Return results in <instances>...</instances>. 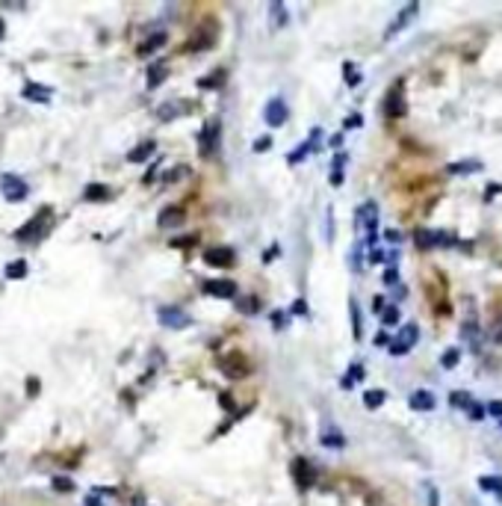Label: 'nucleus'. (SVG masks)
<instances>
[{
	"mask_svg": "<svg viewBox=\"0 0 502 506\" xmlns=\"http://www.w3.org/2000/svg\"><path fill=\"white\" fill-rule=\"evenodd\" d=\"M50 225H54V211H50V207H42V211H36V216L27 222V225L15 231V240L18 243H39V240H45Z\"/></svg>",
	"mask_w": 502,
	"mask_h": 506,
	"instance_id": "obj_1",
	"label": "nucleus"
},
{
	"mask_svg": "<svg viewBox=\"0 0 502 506\" xmlns=\"http://www.w3.org/2000/svg\"><path fill=\"white\" fill-rule=\"evenodd\" d=\"M355 225L360 231H367V240H363V246H375V237H379V204L375 202H367V204H360L358 207V214H355Z\"/></svg>",
	"mask_w": 502,
	"mask_h": 506,
	"instance_id": "obj_2",
	"label": "nucleus"
},
{
	"mask_svg": "<svg viewBox=\"0 0 502 506\" xmlns=\"http://www.w3.org/2000/svg\"><path fill=\"white\" fill-rule=\"evenodd\" d=\"M0 193H3V199L12 202V204H18L27 199V181H24L21 175H15V172H6V175H0Z\"/></svg>",
	"mask_w": 502,
	"mask_h": 506,
	"instance_id": "obj_3",
	"label": "nucleus"
},
{
	"mask_svg": "<svg viewBox=\"0 0 502 506\" xmlns=\"http://www.w3.org/2000/svg\"><path fill=\"white\" fill-rule=\"evenodd\" d=\"M413 243L420 246V249H446L455 240H452V234L446 231H434V228H417L413 231Z\"/></svg>",
	"mask_w": 502,
	"mask_h": 506,
	"instance_id": "obj_4",
	"label": "nucleus"
},
{
	"mask_svg": "<svg viewBox=\"0 0 502 506\" xmlns=\"http://www.w3.org/2000/svg\"><path fill=\"white\" fill-rule=\"evenodd\" d=\"M157 320H160V326H166V329H190V323H192V317L186 314L183 308H174V305L160 308Z\"/></svg>",
	"mask_w": 502,
	"mask_h": 506,
	"instance_id": "obj_5",
	"label": "nucleus"
},
{
	"mask_svg": "<svg viewBox=\"0 0 502 506\" xmlns=\"http://www.w3.org/2000/svg\"><path fill=\"white\" fill-rule=\"evenodd\" d=\"M219 137H222V125H219V119H210L204 131H201V137H198V145H201V154L210 157L213 151L219 148Z\"/></svg>",
	"mask_w": 502,
	"mask_h": 506,
	"instance_id": "obj_6",
	"label": "nucleus"
},
{
	"mask_svg": "<svg viewBox=\"0 0 502 506\" xmlns=\"http://www.w3.org/2000/svg\"><path fill=\"white\" fill-rule=\"evenodd\" d=\"M420 341V329L413 326V323H408V326H402V332L396 335V341L390 343V352L393 355H405V352H411L413 350V343Z\"/></svg>",
	"mask_w": 502,
	"mask_h": 506,
	"instance_id": "obj_7",
	"label": "nucleus"
},
{
	"mask_svg": "<svg viewBox=\"0 0 502 506\" xmlns=\"http://www.w3.org/2000/svg\"><path fill=\"white\" fill-rule=\"evenodd\" d=\"M384 113L390 116V119H399V116H405V83H396L390 92H387L384 98Z\"/></svg>",
	"mask_w": 502,
	"mask_h": 506,
	"instance_id": "obj_8",
	"label": "nucleus"
},
{
	"mask_svg": "<svg viewBox=\"0 0 502 506\" xmlns=\"http://www.w3.org/2000/svg\"><path fill=\"white\" fill-rule=\"evenodd\" d=\"M204 290L207 296H219V299H231V296L240 293V288H236V281L231 278H213V281H204Z\"/></svg>",
	"mask_w": 502,
	"mask_h": 506,
	"instance_id": "obj_9",
	"label": "nucleus"
},
{
	"mask_svg": "<svg viewBox=\"0 0 502 506\" xmlns=\"http://www.w3.org/2000/svg\"><path fill=\"white\" fill-rule=\"evenodd\" d=\"M287 101H281V98H272V101L266 104V110H263V119H266V125L269 128H281L284 121H287Z\"/></svg>",
	"mask_w": 502,
	"mask_h": 506,
	"instance_id": "obj_10",
	"label": "nucleus"
},
{
	"mask_svg": "<svg viewBox=\"0 0 502 506\" xmlns=\"http://www.w3.org/2000/svg\"><path fill=\"white\" fill-rule=\"evenodd\" d=\"M417 12H420V3H408V6H402V12L390 21V27H387V33H384V39H393V36L402 30V27H408V24L417 18Z\"/></svg>",
	"mask_w": 502,
	"mask_h": 506,
	"instance_id": "obj_11",
	"label": "nucleus"
},
{
	"mask_svg": "<svg viewBox=\"0 0 502 506\" xmlns=\"http://www.w3.org/2000/svg\"><path fill=\"white\" fill-rule=\"evenodd\" d=\"M234 249H228V246H216V249H207L204 252V261L210 267H231L234 264Z\"/></svg>",
	"mask_w": 502,
	"mask_h": 506,
	"instance_id": "obj_12",
	"label": "nucleus"
},
{
	"mask_svg": "<svg viewBox=\"0 0 502 506\" xmlns=\"http://www.w3.org/2000/svg\"><path fill=\"white\" fill-rule=\"evenodd\" d=\"M21 95L27 98V101H33V104H50V98H54V92L50 89H45V86H39V83H24V89H21Z\"/></svg>",
	"mask_w": 502,
	"mask_h": 506,
	"instance_id": "obj_13",
	"label": "nucleus"
},
{
	"mask_svg": "<svg viewBox=\"0 0 502 506\" xmlns=\"http://www.w3.org/2000/svg\"><path fill=\"white\" fill-rule=\"evenodd\" d=\"M408 405L413 412H432L437 405V400H434V394H429V391H413L408 397Z\"/></svg>",
	"mask_w": 502,
	"mask_h": 506,
	"instance_id": "obj_14",
	"label": "nucleus"
},
{
	"mask_svg": "<svg viewBox=\"0 0 502 506\" xmlns=\"http://www.w3.org/2000/svg\"><path fill=\"white\" fill-rule=\"evenodd\" d=\"M319 137H322V131H319V128H313V137H310L307 142H301V145L296 148V151L290 154V163H301V160H305L310 151H317V148H319Z\"/></svg>",
	"mask_w": 502,
	"mask_h": 506,
	"instance_id": "obj_15",
	"label": "nucleus"
},
{
	"mask_svg": "<svg viewBox=\"0 0 502 506\" xmlns=\"http://www.w3.org/2000/svg\"><path fill=\"white\" fill-rule=\"evenodd\" d=\"M473 172H482L479 160H458V163L446 166V175H473Z\"/></svg>",
	"mask_w": 502,
	"mask_h": 506,
	"instance_id": "obj_16",
	"label": "nucleus"
},
{
	"mask_svg": "<svg viewBox=\"0 0 502 506\" xmlns=\"http://www.w3.org/2000/svg\"><path fill=\"white\" fill-rule=\"evenodd\" d=\"M186 219V214H183V207H166V211L160 214V225L162 228H174V225H181V222Z\"/></svg>",
	"mask_w": 502,
	"mask_h": 506,
	"instance_id": "obj_17",
	"label": "nucleus"
},
{
	"mask_svg": "<svg viewBox=\"0 0 502 506\" xmlns=\"http://www.w3.org/2000/svg\"><path fill=\"white\" fill-rule=\"evenodd\" d=\"M319 441L325 444V447H343V444H346L343 433H340L337 426H325V429H322V436H319Z\"/></svg>",
	"mask_w": 502,
	"mask_h": 506,
	"instance_id": "obj_18",
	"label": "nucleus"
},
{
	"mask_svg": "<svg viewBox=\"0 0 502 506\" xmlns=\"http://www.w3.org/2000/svg\"><path fill=\"white\" fill-rule=\"evenodd\" d=\"M154 148H157V142L148 140V142H142V145H136L133 151L128 154V160H130V163H142V160H148L151 154H154Z\"/></svg>",
	"mask_w": 502,
	"mask_h": 506,
	"instance_id": "obj_19",
	"label": "nucleus"
},
{
	"mask_svg": "<svg viewBox=\"0 0 502 506\" xmlns=\"http://www.w3.org/2000/svg\"><path fill=\"white\" fill-rule=\"evenodd\" d=\"M83 199L86 202H107L109 199V187H104V184H89V187L83 190Z\"/></svg>",
	"mask_w": 502,
	"mask_h": 506,
	"instance_id": "obj_20",
	"label": "nucleus"
},
{
	"mask_svg": "<svg viewBox=\"0 0 502 506\" xmlns=\"http://www.w3.org/2000/svg\"><path fill=\"white\" fill-rule=\"evenodd\" d=\"M269 18H272V30L287 27V6L284 3H272L269 6Z\"/></svg>",
	"mask_w": 502,
	"mask_h": 506,
	"instance_id": "obj_21",
	"label": "nucleus"
},
{
	"mask_svg": "<svg viewBox=\"0 0 502 506\" xmlns=\"http://www.w3.org/2000/svg\"><path fill=\"white\" fill-rule=\"evenodd\" d=\"M343 166H346V154L340 151L334 157V163H331V187H340V184H343Z\"/></svg>",
	"mask_w": 502,
	"mask_h": 506,
	"instance_id": "obj_22",
	"label": "nucleus"
},
{
	"mask_svg": "<svg viewBox=\"0 0 502 506\" xmlns=\"http://www.w3.org/2000/svg\"><path fill=\"white\" fill-rule=\"evenodd\" d=\"M162 45H166V33H157V36H151V39H148V42L139 47V57H151V54H154L157 47H162Z\"/></svg>",
	"mask_w": 502,
	"mask_h": 506,
	"instance_id": "obj_23",
	"label": "nucleus"
},
{
	"mask_svg": "<svg viewBox=\"0 0 502 506\" xmlns=\"http://www.w3.org/2000/svg\"><path fill=\"white\" fill-rule=\"evenodd\" d=\"M162 80H166V66H162V63H154V66L148 68V86H151V89H157Z\"/></svg>",
	"mask_w": 502,
	"mask_h": 506,
	"instance_id": "obj_24",
	"label": "nucleus"
},
{
	"mask_svg": "<svg viewBox=\"0 0 502 506\" xmlns=\"http://www.w3.org/2000/svg\"><path fill=\"white\" fill-rule=\"evenodd\" d=\"M384 400H387V394L379 391V388L363 394V405H367V409H379V405H384Z\"/></svg>",
	"mask_w": 502,
	"mask_h": 506,
	"instance_id": "obj_25",
	"label": "nucleus"
},
{
	"mask_svg": "<svg viewBox=\"0 0 502 506\" xmlns=\"http://www.w3.org/2000/svg\"><path fill=\"white\" fill-rule=\"evenodd\" d=\"M293 471H296V477H298V483H301V486H310V479H313V471L307 468V462H305V459H296Z\"/></svg>",
	"mask_w": 502,
	"mask_h": 506,
	"instance_id": "obj_26",
	"label": "nucleus"
},
{
	"mask_svg": "<svg viewBox=\"0 0 502 506\" xmlns=\"http://www.w3.org/2000/svg\"><path fill=\"white\" fill-rule=\"evenodd\" d=\"M479 489L482 491H494V495L502 498V479L499 477H479Z\"/></svg>",
	"mask_w": 502,
	"mask_h": 506,
	"instance_id": "obj_27",
	"label": "nucleus"
},
{
	"mask_svg": "<svg viewBox=\"0 0 502 506\" xmlns=\"http://www.w3.org/2000/svg\"><path fill=\"white\" fill-rule=\"evenodd\" d=\"M27 261H12L9 267H6V278H24L27 276Z\"/></svg>",
	"mask_w": 502,
	"mask_h": 506,
	"instance_id": "obj_28",
	"label": "nucleus"
},
{
	"mask_svg": "<svg viewBox=\"0 0 502 506\" xmlns=\"http://www.w3.org/2000/svg\"><path fill=\"white\" fill-rule=\"evenodd\" d=\"M355 379H363V367H360V362H355V364H351L349 376H343V382H340V385H343V388L349 391L351 385H355Z\"/></svg>",
	"mask_w": 502,
	"mask_h": 506,
	"instance_id": "obj_29",
	"label": "nucleus"
},
{
	"mask_svg": "<svg viewBox=\"0 0 502 506\" xmlns=\"http://www.w3.org/2000/svg\"><path fill=\"white\" fill-rule=\"evenodd\" d=\"M381 323H384V326H396V323H399V308H396V305L381 308Z\"/></svg>",
	"mask_w": 502,
	"mask_h": 506,
	"instance_id": "obj_30",
	"label": "nucleus"
},
{
	"mask_svg": "<svg viewBox=\"0 0 502 506\" xmlns=\"http://www.w3.org/2000/svg\"><path fill=\"white\" fill-rule=\"evenodd\" d=\"M222 77H225V71H216V74H207V77H204V80H201L198 86H201V89H219V86H222Z\"/></svg>",
	"mask_w": 502,
	"mask_h": 506,
	"instance_id": "obj_31",
	"label": "nucleus"
},
{
	"mask_svg": "<svg viewBox=\"0 0 502 506\" xmlns=\"http://www.w3.org/2000/svg\"><path fill=\"white\" fill-rule=\"evenodd\" d=\"M349 308H351V332H355V338H360V308L355 299L349 302Z\"/></svg>",
	"mask_w": 502,
	"mask_h": 506,
	"instance_id": "obj_32",
	"label": "nucleus"
},
{
	"mask_svg": "<svg viewBox=\"0 0 502 506\" xmlns=\"http://www.w3.org/2000/svg\"><path fill=\"white\" fill-rule=\"evenodd\" d=\"M467 415H470V421H485V417H487L482 403H470V405H467Z\"/></svg>",
	"mask_w": 502,
	"mask_h": 506,
	"instance_id": "obj_33",
	"label": "nucleus"
},
{
	"mask_svg": "<svg viewBox=\"0 0 502 506\" xmlns=\"http://www.w3.org/2000/svg\"><path fill=\"white\" fill-rule=\"evenodd\" d=\"M458 359H461V352H458V350H446V352H443V367H446V370H452V367L458 364Z\"/></svg>",
	"mask_w": 502,
	"mask_h": 506,
	"instance_id": "obj_34",
	"label": "nucleus"
},
{
	"mask_svg": "<svg viewBox=\"0 0 502 506\" xmlns=\"http://www.w3.org/2000/svg\"><path fill=\"white\" fill-rule=\"evenodd\" d=\"M485 415H491V417H499L502 421V400H491L485 405Z\"/></svg>",
	"mask_w": 502,
	"mask_h": 506,
	"instance_id": "obj_35",
	"label": "nucleus"
},
{
	"mask_svg": "<svg viewBox=\"0 0 502 506\" xmlns=\"http://www.w3.org/2000/svg\"><path fill=\"white\" fill-rule=\"evenodd\" d=\"M470 403H473L470 394H461V391H458V394H452V405H458V409H467Z\"/></svg>",
	"mask_w": 502,
	"mask_h": 506,
	"instance_id": "obj_36",
	"label": "nucleus"
},
{
	"mask_svg": "<svg viewBox=\"0 0 502 506\" xmlns=\"http://www.w3.org/2000/svg\"><path fill=\"white\" fill-rule=\"evenodd\" d=\"M360 125H363V119H360V116H349V119L343 121V128H346V131H355V128H360Z\"/></svg>",
	"mask_w": 502,
	"mask_h": 506,
	"instance_id": "obj_37",
	"label": "nucleus"
},
{
	"mask_svg": "<svg viewBox=\"0 0 502 506\" xmlns=\"http://www.w3.org/2000/svg\"><path fill=\"white\" fill-rule=\"evenodd\" d=\"M346 77H349V80H346L349 86H358V83H360V74H358L355 68H351V66H346Z\"/></svg>",
	"mask_w": 502,
	"mask_h": 506,
	"instance_id": "obj_38",
	"label": "nucleus"
},
{
	"mask_svg": "<svg viewBox=\"0 0 502 506\" xmlns=\"http://www.w3.org/2000/svg\"><path fill=\"white\" fill-rule=\"evenodd\" d=\"M236 305H240V308H243V311H245V314H254V311H257V302H254V299H240V302H236Z\"/></svg>",
	"mask_w": 502,
	"mask_h": 506,
	"instance_id": "obj_39",
	"label": "nucleus"
},
{
	"mask_svg": "<svg viewBox=\"0 0 502 506\" xmlns=\"http://www.w3.org/2000/svg\"><path fill=\"white\" fill-rule=\"evenodd\" d=\"M384 281H387V285H396V281H399V273H396V264H390V269H387V273H384Z\"/></svg>",
	"mask_w": 502,
	"mask_h": 506,
	"instance_id": "obj_40",
	"label": "nucleus"
},
{
	"mask_svg": "<svg viewBox=\"0 0 502 506\" xmlns=\"http://www.w3.org/2000/svg\"><path fill=\"white\" fill-rule=\"evenodd\" d=\"M174 116H178V107H172V104L160 110V119H162V121H166V119H174Z\"/></svg>",
	"mask_w": 502,
	"mask_h": 506,
	"instance_id": "obj_41",
	"label": "nucleus"
},
{
	"mask_svg": "<svg viewBox=\"0 0 502 506\" xmlns=\"http://www.w3.org/2000/svg\"><path fill=\"white\" fill-rule=\"evenodd\" d=\"M266 148H272V140H269V137H260V140L254 142V151H260V154L266 151Z\"/></svg>",
	"mask_w": 502,
	"mask_h": 506,
	"instance_id": "obj_42",
	"label": "nucleus"
},
{
	"mask_svg": "<svg viewBox=\"0 0 502 506\" xmlns=\"http://www.w3.org/2000/svg\"><path fill=\"white\" fill-rule=\"evenodd\" d=\"M375 347H390V338H387L384 332H379V335H375Z\"/></svg>",
	"mask_w": 502,
	"mask_h": 506,
	"instance_id": "obj_43",
	"label": "nucleus"
},
{
	"mask_svg": "<svg viewBox=\"0 0 502 506\" xmlns=\"http://www.w3.org/2000/svg\"><path fill=\"white\" fill-rule=\"evenodd\" d=\"M384 237L390 240V243H402V234H399V231H393V228H390V231H384Z\"/></svg>",
	"mask_w": 502,
	"mask_h": 506,
	"instance_id": "obj_44",
	"label": "nucleus"
},
{
	"mask_svg": "<svg viewBox=\"0 0 502 506\" xmlns=\"http://www.w3.org/2000/svg\"><path fill=\"white\" fill-rule=\"evenodd\" d=\"M56 489H59V491H68V489H71V483H68L66 477H59V479H56Z\"/></svg>",
	"mask_w": 502,
	"mask_h": 506,
	"instance_id": "obj_45",
	"label": "nucleus"
},
{
	"mask_svg": "<svg viewBox=\"0 0 502 506\" xmlns=\"http://www.w3.org/2000/svg\"><path fill=\"white\" fill-rule=\"evenodd\" d=\"M370 261H372V264H379V261H384V255H381L379 249H372V252H370Z\"/></svg>",
	"mask_w": 502,
	"mask_h": 506,
	"instance_id": "obj_46",
	"label": "nucleus"
},
{
	"mask_svg": "<svg viewBox=\"0 0 502 506\" xmlns=\"http://www.w3.org/2000/svg\"><path fill=\"white\" fill-rule=\"evenodd\" d=\"M0 36H3V21H0Z\"/></svg>",
	"mask_w": 502,
	"mask_h": 506,
	"instance_id": "obj_47",
	"label": "nucleus"
}]
</instances>
